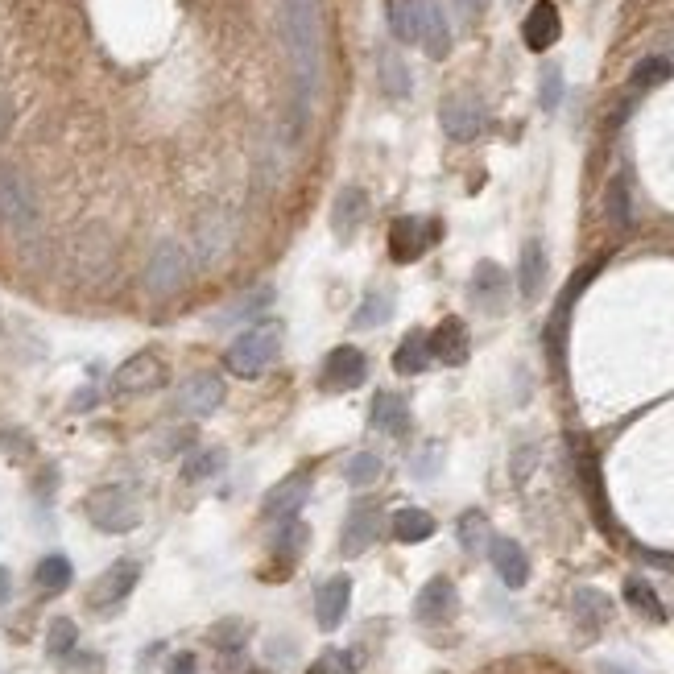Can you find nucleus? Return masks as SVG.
Masks as SVG:
<instances>
[{"label":"nucleus","mask_w":674,"mask_h":674,"mask_svg":"<svg viewBox=\"0 0 674 674\" xmlns=\"http://www.w3.org/2000/svg\"><path fill=\"white\" fill-rule=\"evenodd\" d=\"M282 34H286V54L294 71L298 112L306 116L315 104L319 79H323V0H286Z\"/></svg>","instance_id":"nucleus-1"},{"label":"nucleus","mask_w":674,"mask_h":674,"mask_svg":"<svg viewBox=\"0 0 674 674\" xmlns=\"http://www.w3.org/2000/svg\"><path fill=\"white\" fill-rule=\"evenodd\" d=\"M282 352V323L278 319H261L253 323L249 331H240L232 348L224 352V364H228V373L240 377V381H253L261 377L273 360H278Z\"/></svg>","instance_id":"nucleus-2"},{"label":"nucleus","mask_w":674,"mask_h":674,"mask_svg":"<svg viewBox=\"0 0 674 674\" xmlns=\"http://www.w3.org/2000/svg\"><path fill=\"white\" fill-rule=\"evenodd\" d=\"M91 526L104 530V534H129L137 522H141V509H137V497L129 493L125 484H104L96 488L87 501H83Z\"/></svg>","instance_id":"nucleus-3"},{"label":"nucleus","mask_w":674,"mask_h":674,"mask_svg":"<svg viewBox=\"0 0 674 674\" xmlns=\"http://www.w3.org/2000/svg\"><path fill=\"white\" fill-rule=\"evenodd\" d=\"M191 278V257L182 249L178 240H162L158 249H153L149 265H145V290L153 298H174Z\"/></svg>","instance_id":"nucleus-4"},{"label":"nucleus","mask_w":674,"mask_h":674,"mask_svg":"<svg viewBox=\"0 0 674 674\" xmlns=\"http://www.w3.org/2000/svg\"><path fill=\"white\" fill-rule=\"evenodd\" d=\"M0 224L13 228V232H34L38 228L34 187H29L13 166H0Z\"/></svg>","instance_id":"nucleus-5"},{"label":"nucleus","mask_w":674,"mask_h":674,"mask_svg":"<svg viewBox=\"0 0 674 674\" xmlns=\"http://www.w3.org/2000/svg\"><path fill=\"white\" fill-rule=\"evenodd\" d=\"M166 377H170V369H166L162 356L137 352V356H129V360L112 373V389H116V393H149V389H162Z\"/></svg>","instance_id":"nucleus-6"},{"label":"nucleus","mask_w":674,"mask_h":674,"mask_svg":"<svg viewBox=\"0 0 674 674\" xmlns=\"http://www.w3.org/2000/svg\"><path fill=\"white\" fill-rule=\"evenodd\" d=\"M137 579H141V567H137L133 559H116V563L96 579V584H91L87 604L96 608V612H108V608H116L120 600H129V596H133Z\"/></svg>","instance_id":"nucleus-7"},{"label":"nucleus","mask_w":674,"mask_h":674,"mask_svg":"<svg viewBox=\"0 0 674 674\" xmlns=\"http://www.w3.org/2000/svg\"><path fill=\"white\" fill-rule=\"evenodd\" d=\"M381 526H385V517H381V505L377 501H356L352 513H348V522H344V538H340V550L352 559V555H364L377 538H381Z\"/></svg>","instance_id":"nucleus-8"},{"label":"nucleus","mask_w":674,"mask_h":674,"mask_svg":"<svg viewBox=\"0 0 674 674\" xmlns=\"http://www.w3.org/2000/svg\"><path fill=\"white\" fill-rule=\"evenodd\" d=\"M439 120L451 141H476L484 129V104L476 96H447L439 108Z\"/></svg>","instance_id":"nucleus-9"},{"label":"nucleus","mask_w":674,"mask_h":674,"mask_svg":"<svg viewBox=\"0 0 674 674\" xmlns=\"http://www.w3.org/2000/svg\"><path fill=\"white\" fill-rule=\"evenodd\" d=\"M364 377H369V360H364L360 348L340 344V348H331V352H327V360H323V389L340 393V389L360 385Z\"/></svg>","instance_id":"nucleus-10"},{"label":"nucleus","mask_w":674,"mask_h":674,"mask_svg":"<svg viewBox=\"0 0 674 674\" xmlns=\"http://www.w3.org/2000/svg\"><path fill=\"white\" fill-rule=\"evenodd\" d=\"M311 497V476L298 472V476H286L282 484H273L265 501H261V513L269 517V522H290V517L302 509V501Z\"/></svg>","instance_id":"nucleus-11"},{"label":"nucleus","mask_w":674,"mask_h":674,"mask_svg":"<svg viewBox=\"0 0 674 674\" xmlns=\"http://www.w3.org/2000/svg\"><path fill=\"white\" fill-rule=\"evenodd\" d=\"M224 402V381L216 373H199L178 389V410L191 418H211Z\"/></svg>","instance_id":"nucleus-12"},{"label":"nucleus","mask_w":674,"mask_h":674,"mask_svg":"<svg viewBox=\"0 0 674 674\" xmlns=\"http://www.w3.org/2000/svg\"><path fill=\"white\" fill-rule=\"evenodd\" d=\"M431 236H435V228L426 224V220H418V216L393 220V228H389V253H393V261H402V265L418 261L426 253V244H431Z\"/></svg>","instance_id":"nucleus-13"},{"label":"nucleus","mask_w":674,"mask_h":674,"mask_svg":"<svg viewBox=\"0 0 674 674\" xmlns=\"http://www.w3.org/2000/svg\"><path fill=\"white\" fill-rule=\"evenodd\" d=\"M472 298L476 306H484L488 315H501L505 302H509V278L497 261H480L472 273Z\"/></svg>","instance_id":"nucleus-14"},{"label":"nucleus","mask_w":674,"mask_h":674,"mask_svg":"<svg viewBox=\"0 0 674 674\" xmlns=\"http://www.w3.org/2000/svg\"><path fill=\"white\" fill-rule=\"evenodd\" d=\"M348 604H352V579L348 575H331L327 584L315 592V621H319V629H327V633L340 629Z\"/></svg>","instance_id":"nucleus-15"},{"label":"nucleus","mask_w":674,"mask_h":674,"mask_svg":"<svg viewBox=\"0 0 674 674\" xmlns=\"http://www.w3.org/2000/svg\"><path fill=\"white\" fill-rule=\"evenodd\" d=\"M414 617L426 625H443L455 617V584L443 575H435L431 584H422L418 600H414Z\"/></svg>","instance_id":"nucleus-16"},{"label":"nucleus","mask_w":674,"mask_h":674,"mask_svg":"<svg viewBox=\"0 0 674 674\" xmlns=\"http://www.w3.org/2000/svg\"><path fill=\"white\" fill-rule=\"evenodd\" d=\"M488 559H493L497 575L505 579V588H526L530 579V559L513 538H488Z\"/></svg>","instance_id":"nucleus-17"},{"label":"nucleus","mask_w":674,"mask_h":674,"mask_svg":"<svg viewBox=\"0 0 674 674\" xmlns=\"http://www.w3.org/2000/svg\"><path fill=\"white\" fill-rule=\"evenodd\" d=\"M364 216H369V195H364L360 187H344L331 203V232L340 240H352L360 232Z\"/></svg>","instance_id":"nucleus-18"},{"label":"nucleus","mask_w":674,"mask_h":674,"mask_svg":"<svg viewBox=\"0 0 674 674\" xmlns=\"http://www.w3.org/2000/svg\"><path fill=\"white\" fill-rule=\"evenodd\" d=\"M559 34H563V21H559L555 0H538V5L530 9V17H526V25H522L526 46L542 54V50H550V46L559 42Z\"/></svg>","instance_id":"nucleus-19"},{"label":"nucleus","mask_w":674,"mask_h":674,"mask_svg":"<svg viewBox=\"0 0 674 674\" xmlns=\"http://www.w3.org/2000/svg\"><path fill=\"white\" fill-rule=\"evenodd\" d=\"M418 42L431 58L451 54V29H447V17L435 0H418Z\"/></svg>","instance_id":"nucleus-20"},{"label":"nucleus","mask_w":674,"mask_h":674,"mask_svg":"<svg viewBox=\"0 0 674 674\" xmlns=\"http://www.w3.org/2000/svg\"><path fill=\"white\" fill-rule=\"evenodd\" d=\"M546 273H550V261H546L542 240H526L522 265H517V286H522V298H526V302L542 298V290H546Z\"/></svg>","instance_id":"nucleus-21"},{"label":"nucleus","mask_w":674,"mask_h":674,"mask_svg":"<svg viewBox=\"0 0 674 674\" xmlns=\"http://www.w3.org/2000/svg\"><path fill=\"white\" fill-rule=\"evenodd\" d=\"M431 356L443 364H464L468 360V327L464 319H443L431 331Z\"/></svg>","instance_id":"nucleus-22"},{"label":"nucleus","mask_w":674,"mask_h":674,"mask_svg":"<svg viewBox=\"0 0 674 674\" xmlns=\"http://www.w3.org/2000/svg\"><path fill=\"white\" fill-rule=\"evenodd\" d=\"M431 335L426 331H410L402 344H397V352H393V369L402 373V377H418V373H426L431 369Z\"/></svg>","instance_id":"nucleus-23"},{"label":"nucleus","mask_w":674,"mask_h":674,"mask_svg":"<svg viewBox=\"0 0 674 674\" xmlns=\"http://www.w3.org/2000/svg\"><path fill=\"white\" fill-rule=\"evenodd\" d=\"M373 426H377V431H385V435H406V431H410V406H406V397L381 389V393L373 397Z\"/></svg>","instance_id":"nucleus-24"},{"label":"nucleus","mask_w":674,"mask_h":674,"mask_svg":"<svg viewBox=\"0 0 674 674\" xmlns=\"http://www.w3.org/2000/svg\"><path fill=\"white\" fill-rule=\"evenodd\" d=\"M389 526H393L397 542H426V538L435 534V517L426 513V509H397Z\"/></svg>","instance_id":"nucleus-25"},{"label":"nucleus","mask_w":674,"mask_h":674,"mask_svg":"<svg viewBox=\"0 0 674 674\" xmlns=\"http://www.w3.org/2000/svg\"><path fill=\"white\" fill-rule=\"evenodd\" d=\"M385 21L397 42H418V0H385Z\"/></svg>","instance_id":"nucleus-26"},{"label":"nucleus","mask_w":674,"mask_h":674,"mask_svg":"<svg viewBox=\"0 0 674 674\" xmlns=\"http://www.w3.org/2000/svg\"><path fill=\"white\" fill-rule=\"evenodd\" d=\"M377 71H381L385 96H393V100H406L410 96V71H406V63H402V54H397V50H381Z\"/></svg>","instance_id":"nucleus-27"},{"label":"nucleus","mask_w":674,"mask_h":674,"mask_svg":"<svg viewBox=\"0 0 674 674\" xmlns=\"http://www.w3.org/2000/svg\"><path fill=\"white\" fill-rule=\"evenodd\" d=\"M575 617H579L584 629H600L612 617V600L604 592H596V588H579L575 592Z\"/></svg>","instance_id":"nucleus-28"},{"label":"nucleus","mask_w":674,"mask_h":674,"mask_svg":"<svg viewBox=\"0 0 674 674\" xmlns=\"http://www.w3.org/2000/svg\"><path fill=\"white\" fill-rule=\"evenodd\" d=\"M34 579H38V588H46V592H63V588H71V579H75L71 559H67V555H46V559L38 563Z\"/></svg>","instance_id":"nucleus-29"},{"label":"nucleus","mask_w":674,"mask_h":674,"mask_svg":"<svg viewBox=\"0 0 674 674\" xmlns=\"http://www.w3.org/2000/svg\"><path fill=\"white\" fill-rule=\"evenodd\" d=\"M220 468H224V451L220 447H203V451H195L187 459V464H182V480H187V484H203L211 476H220Z\"/></svg>","instance_id":"nucleus-30"},{"label":"nucleus","mask_w":674,"mask_h":674,"mask_svg":"<svg viewBox=\"0 0 674 674\" xmlns=\"http://www.w3.org/2000/svg\"><path fill=\"white\" fill-rule=\"evenodd\" d=\"M389 315H393V298H389L385 290H373L369 298H364V302L356 306L352 323H356L360 331H373V327H381V323H385Z\"/></svg>","instance_id":"nucleus-31"},{"label":"nucleus","mask_w":674,"mask_h":674,"mask_svg":"<svg viewBox=\"0 0 674 674\" xmlns=\"http://www.w3.org/2000/svg\"><path fill=\"white\" fill-rule=\"evenodd\" d=\"M625 600L641 612V617H650V621H666V608H662L658 592L646 584V579H625Z\"/></svg>","instance_id":"nucleus-32"},{"label":"nucleus","mask_w":674,"mask_h":674,"mask_svg":"<svg viewBox=\"0 0 674 674\" xmlns=\"http://www.w3.org/2000/svg\"><path fill=\"white\" fill-rule=\"evenodd\" d=\"M604 207H608V220L617 224V228H629V224H633V199H629V182H625V178H612Z\"/></svg>","instance_id":"nucleus-33"},{"label":"nucleus","mask_w":674,"mask_h":674,"mask_svg":"<svg viewBox=\"0 0 674 674\" xmlns=\"http://www.w3.org/2000/svg\"><path fill=\"white\" fill-rule=\"evenodd\" d=\"M459 542H464L468 555H480L484 542H488V522L480 509H468L464 517H459Z\"/></svg>","instance_id":"nucleus-34"},{"label":"nucleus","mask_w":674,"mask_h":674,"mask_svg":"<svg viewBox=\"0 0 674 674\" xmlns=\"http://www.w3.org/2000/svg\"><path fill=\"white\" fill-rule=\"evenodd\" d=\"M75 641H79L75 621H71V617H58V621L50 625V633H46V650H50V658H67V654L75 650Z\"/></svg>","instance_id":"nucleus-35"},{"label":"nucleus","mask_w":674,"mask_h":674,"mask_svg":"<svg viewBox=\"0 0 674 674\" xmlns=\"http://www.w3.org/2000/svg\"><path fill=\"white\" fill-rule=\"evenodd\" d=\"M670 63L662 54H654V58H641V63L633 67V87H658V83H666L670 79Z\"/></svg>","instance_id":"nucleus-36"},{"label":"nucleus","mask_w":674,"mask_h":674,"mask_svg":"<svg viewBox=\"0 0 674 674\" xmlns=\"http://www.w3.org/2000/svg\"><path fill=\"white\" fill-rule=\"evenodd\" d=\"M381 476V459L373 451H356L348 459V484H373Z\"/></svg>","instance_id":"nucleus-37"},{"label":"nucleus","mask_w":674,"mask_h":674,"mask_svg":"<svg viewBox=\"0 0 674 674\" xmlns=\"http://www.w3.org/2000/svg\"><path fill=\"white\" fill-rule=\"evenodd\" d=\"M538 104L546 108V112H555L559 104H563V71L550 63V67H542V91H538Z\"/></svg>","instance_id":"nucleus-38"},{"label":"nucleus","mask_w":674,"mask_h":674,"mask_svg":"<svg viewBox=\"0 0 674 674\" xmlns=\"http://www.w3.org/2000/svg\"><path fill=\"white\" fill-rule=\"evenodd\" d=\"M273 302V290L265 286V290H257V294H244L236 306H232V311H224V315H216V323H232L236 315H257L261 311V306H269Z\"/></svg>","instance_id":"nucleus-39"},{"label":"nucleus","mask_w":674,"mask_h":674,"mask_svg":"<svg viewBox=\"0 0 674 674\" xmlns=\"http://www.w3.org/2000/svg\"><path fill=\"white\" fill-rule=\"evenodd\" d=\"M302 546H306V526L302 522H282V538H278V555H286V559H298L302 555Z\"/></svg>","instance_id":"nucleus-40"},{"label":"nucleus","mask_w":674,"mask_h":674,"mask_svg":"<svg viewBox=\"0 0 674 674\" xmlns=\"http://www.w3.org/2000/svg\"><path fill=\"white\" fill-rule=\"evenodd\" d=\"M211 641H216L220 650H240V641H244V625L240 621H224L211 629Z\"/></svg>","instance_id":"nucleus-41"},{"label":"nucleus","mask_w":674,"mask_h":674,"mask_svg":"<svg viewBox=\"0 0 674 674\" xmlns=\"http://www.w3.org/2000/svg\"><path fill=\"white\" fill-rule=\"evenodd\" d=\"M195 670H199L195 654H174V658H170V666H166V674H195Z\"/></svg>","instance_id":"nucleus-42"},{"label":"nucleus","mask_w":674,"mask_h":674,"mask_svg":"<svg viewBox=\"0 0 674 674\" xmlns=\"http://www.w3.org/2000/svg\"><path fill=\"white\" fill-rule=\"evenodd\" d=\"M455 5H459V13H464V17H484V9H488V0H455Z\"/></svg>","instance_id":"nucleus-43"},{"label":"nucleus","mask_w":674,"mask_h":674,"mask_svg":"<svg viewBox=\"0 0 674 674\" xmlns=\"http://www.w3.org/2000/svg\"><path fill=\"white\" fill-rule=\"evenodd\" d=\"M526 468H534V447H522V459H513V476L517 480L526 476Z\"/></svg>","instance_id":"nucleus-44"},{"label":"nucleus","mask_w":674,"mask_h":674,"mask_svg":"<svg viewBox=\"0 0 674 674\" xmlns=\"http://www.w3.org/2000/svg\"><path fill=\"white\" fill-rule=\"evenodd\" d=\"M344 666H340V658H319L311 670H306V674H340Z\"/></svg>","instance_id":"nucleus-45"},{"label":"nucleus","mask_w":674,"mask_h":674,"mask_svg":"<svg viewBox=\"0 0 674 674\" xmlns=\"http://www.w3.org/2000/svg\"><path fill=\"white\" fill-rule=\"evenodd\" d=\"M9 120H13V104H9V96H5V87H0V137H5Z\"/></svg>","instance_id":"nucleus-46"},{"label":"nucleus","mask_w":674,"mask_h":674,"mask_svg":"<svg viewBox=\"0 0 674 674\" xmlns=\"http://www.w3.org/2000/svg\"><path fill=\"white\" fill-rule=\"evenodd\" d=\"M9 596H13V575H9V567H0V604Z\"/></svg>","instance_id":"nucleus-47"},{"label":"nucleus","mask_w":674,"mask_h":674,"mask_svg":"<svg viewBox=\"0 0 674 674\" xmlns=\"http://www.w3.org/2000/svg\"><path fill=\"white\" fill-rule=\"evenodd\" d=\"M71 406H75V410H83V406H96V393H91V389H87V393H79Z\"/></svg>","instance_id":"nucleus-48"},{"label":"nucleus","mask_w":674,"mask_h":674,"mask_svg":"<svg viewBox=\"0 0 674 674\" xmlns=\"http://www.w3.org/2000/svg\"><path fill=\"white\" fill-rule=\"evenodd\" d=\"M596 670H600V674H629V670H625V666H617V662H600Z\"/></svg>","instance_id":"nucleus-49"}]
</instances>
